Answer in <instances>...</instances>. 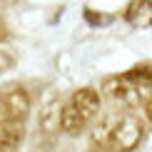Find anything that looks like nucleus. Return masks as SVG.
<instances>
[{
	"label": "nucleus",
	"mask_w": 152,
	"mask_h": 152,
	"mask_svg": "<svg viewBox=\"0 0 152 152\" xmlns=\"http://www.w3.org/2000/svg\"><path fill=\"white\" fill-rule=\"evenodd\" d=\"M145 135L142 120L132 112H112L95 127L92 142L102 152H132Z\"/></svg>",
	"instance_id": "f257e3e1"
},
{
	"label": "nucleus",
	"mask_w": 152,
	"mask_h": 152,
	"mask_svg": "<svg viewBox=\"0 0 152 152\" xmlns=\"http://www.w3.org/2000/svg\"><path fill=\"white\" fill-rule=\"evenodd\" d=\"M100 110V95L92 87H82L65 102V107L60 110V127L67 135H77L97 117Z\"/></svg>",
	"instance_id": "f03ea898"
},
{
	"label": "nucleus",
	"mask_w": 152,
	"mask_h": 152,
	"mask_svg": "<svg viewBox=\"0 0 152 152\" xmlns=\"http://www.w3.org/2000/svg\"><path fill=\"white\" fill-rule=\"evenodd\" d=\"M105 92L110 95L115 102H122V105H137V102H147V97L152 95V85H142V82L127 77V75H122V77H115L110 80L105 85Z\"/></svg>",
	"instance_id": "7ed1b4c3"
},
{
	"label": "nucleus",
	"mask_w": 152,
	"mask_h": 152,
	"mask_svg": "<svg viewBox=\"0 0 152 152\" xmlns=\"http://www.w3.org/2000/svg\"><path fill=\"white\" fill-rule=\"evenodd\" d=\"M30 115V97L20 85L10 82L0 90V117L3 120H20L25 122Z\"/></svg>",
	"instance_id": "20e7f679"
},
{
	"label": "nucleus",
	"mask_w": 152,
	"mask_h": 152,
	"mask_svg": "<svg viewBox=\"0 0 152 152\" xmlns=\"http://www.w3.org/2000/svg\"><path fill=\"white\" fill-rule=\"evenodd\" d=\"M25 137V122L0 117V152H18Z\"/></svg>",
	"instance_id": "39448f33"
},
{
	"label": "nucleus",
	"mask_w": 152,
	"mask_h": 152,
	"mask_svg": "<svg viewBox=\"0 0 152 152\" xmlns=\"http://www.w3.org/2000/svg\"><path fill=\"white\" fill-rule=\"evenodd\" d=\"M125 20L132 28H150L152 25V0H135L125 10Z\"/></svg>",
	"instance_id": "423d86ee"
},
{
	"label": "nucleus",
	"mask_w": 152,
	"mask_h": 152,
	"mask_svg": "<svg viewBox=\"0 0 152 152\" xmlns=\"http://www.w3.org/2000/svg\"><path fill=\"white\" fill-rule=\"evenodd\" d=\"M10 67H12V55H8L5 50H0V72L10 70Z\"/></svg>",
	"instance_id": "0eeeda50"
},
{
	"label": "nucleus",
	"mask_w": 152,
	"mask_h": 152,
	"mask_svg": "<svg viewBox=\"0 0 152 152\" xmlns=\"http://www.w3.org/2000/svg\"><path fill=\"white\" fill-rule=\"evenodd\" d=\"M5 37H8V28H5L3 18H0V40H5Z\"/></svg>",
	"instance_id": "6e6552de"
},
{
	"label": "nucleus",
	"mask_w": 152,
	"mask_h": 152,
	"mask_svg": "<svg viewBox=\"0 0 152 152\" xmlns=\"http://www.w3.org/2000/svg\"><path fill=\"white\" fill-rule=\"evenodd\" d=\"M145 107H147V117H150V122H152V95L147 97V102H145Z\"/></svg>",
	"instance_id": "1a4fd4ad"
},
{
	"label": "nucleus",
	"mask_w": 152,
	"mask_h": 152,
	"mask_svg": "<svg viewBox=\"0 0 152 152\" xmlns=\"http://www.w3.org/2000/svg\"><path fill=\"white\" fill-rule=\"evenodd\" d=\"M90 152H102V150H90Z\"/></svg>",
	"instance_id": "9d476101"
}]
</instances>
